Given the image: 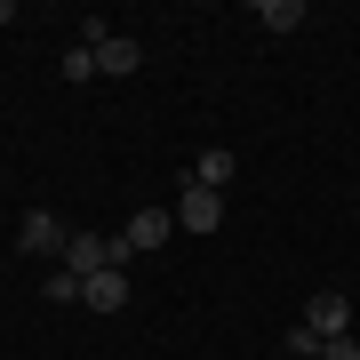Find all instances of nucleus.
<instances>
[{"label":"nucleus","mask_w":360,"mask_h":360,"mask_svg":"<svg viewBox=\"0 0 360 360\" xmlns=\"http://www.w3.org/2000/svg\"><path fill=\"white\" fill-rule=\"evenodd\" d=\"M89 49H96V72H104V80H129V72L144 65V40H129V32H104V25H89Z\"/></svg>","instance_id":"f257e3e1"},{"label":"nucleus","mask_w":360,"mask_h":360,"mask_svg":"<svg viewBox=\"0 0 360 360\" xmlns=\"http://www.w3.org/2000/svg\"><path fill=\"white\" fill-rule=\"evenodd\" d=\"M65 240H72V224H65V217H49V208H25V224H16V248H25V257H65Z\"/></svg>","instance_id":"f03ea898"},{"label":"nucleus","mask_w":360,"mask_h":360,"mask_svg":"<svg viewBox=\"0 0 360 360\" xmlns=\"http://www.w3.org/2000/svg\"><path fill=\"white\" fill-rule=\"evenodd\" d=\"M304 328H312V336H352V296H345V288H312Z\"/></svg>","instance_id":"7ed1b4c3"},{"label":"nucleus","mask_w":360,"mask_h":360,"mask_svg":"<svg viewBox=\"0 0 360 360\" xmlns=\"http://www.w3.org/2000/svg\"><path fill=\"white\" fill-rule=\"evenodd\" d=\"M176 224H184V232H217V224H224V193L184 184V193H176Z\"/></svg>","instance_id":"20e7f679"},{"label":"nucleus","mask_w":360,"mask_h":360,"mask_svg":"<svg viewBox=\"0 0 360 360\" xmlns=\"http://www.w3.org/2000/svg\"><path fill=\"white\" fill-rule=\"evenodd\" d=\"M168 224H176V208H136V217L120 224V240H129L136 257H153V248L168 240Z\"/></svg>","instance_id":"39448f33"},{"label":"nucleus","mask_w":360,"mask_h":360,"mask_svg":"<svg viewBox=\"0 0 360 360\" xmlns=\"http://www.w3.org/2000/svg\"><path fill=\"white\" fill-rule=\"evenodd\" d=\"M80 304L89 312H129V281L120 272H96V281H80Z\"/></svg>","instance_id":"423d86ee"},{"label":"nucleus","mask_w":360,"mask_h":360,"mask_svg":"<svg viewBox=\"0 0 360 360\" xmlns=\"http://www.w3.org/2000/svg\"><path fill=\"white\" fill-rule=\"evenodd\" d=\"M184 184H200V193H232V153H200Z\"/></svg>","instance_id":"0eeeda50"},{"label":"nucleus","mask_w":360,"mask_h":360,"mask_svg":"<svg viewBox=\"0 0 360 360\" xmlns=\"http://www.w3.org/2000/svg\"><path fill=\"white\" fill-rule=\"evenodd\" d=\"M257 25L264 32H296L304 25V0H257Z\"/></svg>","instance_id":"6e6552de"},{"label":"nucleus","mask_w":360,"mask_h":360,"mask_svg":"<svg viewBox=\"0 0 360 360\" xmlns=\"http://www.w3.org/2000/svg\"><path fill=\"white\" fill-rule=\"evenodd\" d=\"M40 296H49V304H80V281H72V272H65V264H56V272H49V281H40Z\"/></svg>","instance_id":"1a4fd4ad"},{"label":"nucleus","mask_w":360,"mask_h":360,"mask_svg":"<svg viewBox=\"0 0 360 360\" xmlns=\"http://www.w3.org/2000/svg\"><path fill=\"white\" fill-rule=\"evenodd\" d=\"M65 80H96V49H89V40L65 49Z\"/></svg>","instance_id":"9d476101"},{"label":"nucleus","mask_w":360,"mask_h":360,"mask_svg":"<svg viewBox=\"0 0 360 360\" xmlns=\"http://www.w3.org/2000/svg\"><path fill=\"white\" fill-rule=\"evenodd\" d=\"M288 352H296V360H321V336H312L304 321H296V328H288Z\"/></svg>","instance_id":"9b49d317"},{"label":"nucleus","mask_w":360,"mask_h":360,"mask_svg":"<svg viewBox=\"0 0 360 360\" xmlns=\"http://www.w3.org/2000/svg\"><path fill=\"white\" fill-rule=\"evenodd\" d=\"M321 360H360V336H321Z\"/></svg>","instance_id":"f8f14e48"},{"label":"nucleus","mask_w":360,"mask_h":360,"mask_svg":"<svg viewBox=\"0 0 360 360\" xmlns=\"http://www.w3.org/2000/svg\"><path fill=\"white\" fill-rule=\"evenodd\" d=\"M0 25H16V8H8V0H0Z\"/></svg>","instance_id":"ddd939ff"}]
</instances>
